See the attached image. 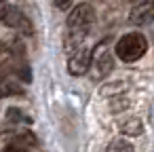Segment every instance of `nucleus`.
Here are the masks:
<instances>
[{
	"label": "nucleus",
	"mask_w": 154,
	"mask_h": 152,
	"mask_svg": "<svg viewBox=\"0 0 154 152\" xmlns=\"http://www.w3.org/2000/svg\"><path fill=\"white\" fill-rule=\"evenodd\" d=\"M70 5H72V0H55V7H57V9H61V11H63V9H68Z\"/></svg>",
	"instance_id": "obj_10"
},
{
	"label": "nucleus",
	"mask_w": 154,
	"mask_h": 152,
	"mask_svg": "<svg viewBox=\"0 0 154 152\" xmlns=\"http://www.w3.org/2000/svg\"><path fill=\"white\" fill-rule=\"evenodd\" d=\"M91 59H93L91 49L85 47V45H80L76 51H72V55H70V59H68V72H70L72 76L85 74V72L91 68Z\"/></svg>",
	"instance_id": "obj_4"
},
{
	"label": "nucleus",
	"mask_w": 154,
	"mask_h": 152,
	"mask_svg": "<svg viewBox=\"0 0 154 152\" xmlns=\"http://www.w3.org/2000/svg\"><path fill=\"white\" fill-rule=\"evenodd\" d=\"M93 68H95V74H93L95 78H103V76H108V74L112 72V68H114V59H112L110 51H106V49L97 51L95 61H93Z\"/></svg>",
	"instance_id": "obj_6"
},
{
	"label": "nucleus",
	"mask_w": 154,
	"mask_h": 152,
	"mask_svg": "<svg viewBox=\"0 0 154 152\" xmlns=\"http://www.w3.org/2000/svg\"><path fill=\"white\" fill-rule=\"evenodd\" d=\"M0 2H2V0H0Z\"/></svg>",
	"instance_id": "obj_11"
},
{
	"label": "nucleus",
	"mask_w": 154,
	"mask_h": 152,
	"mask_svg": "<svg viewBox=\"0 0 154 152\" xmlns=\"http://www.w3.org/2000/svg\"><path fill=\"white\" fill-rule=\"evenodd\" d=\"M129 21L135 26H148L154 21V0H139L131 9Z\"/></svg>",
	"instance_id": "obj_5"
},
{
	"label": "nucleus",
	"mask_w": 154,
	"mask_h": 152,
	"mask_svg": "<svg viewBox=\"0 0 154 152\" xmlns=\"http://www.w3.org/2000/svg\"><path fill=\"white\" fill-rule=\"evenodd\" d=\"M116 55L118 59L131 64V61H137L146 55L148 51V40L143 34H137V32H131V34H125L118 42H116Z\"/></svg>",
	"instance_id": "obj_2"
},
{
	"label": "nucleus",
	"mask_w": 154,
	"mask_h": 152,
	"mask_svg": "<svg viewBox=\"0 0 154 152\" xmlns=\"http://www.w3.org/2000/svg\"><path fill=\"white\" fill-rule=\"evenodd\" d=\"M106 152H135V148H133L131 141H127V139H122V137H116V139H112V141L108 144Z\"/></svg>",
	"instance_id": "obj_7"
},
{
	"label": "nucleus",
	"mask_w": 154,
	"mask_h": 152,
	"mask_svg": "<svg viewBox=\"0 0 154 152\" xmlns=\"http://www.w3.org/2000/svg\"><path fill=\"white\" fill-rule=\"evenodd\" d=\"M93 19H95V13H93V7L91 5H78L70 17H68V49L76 51L80 47V40L87 36L89 28L93 26Z\"/></svg>",
	"instance_id": "obj_1"
},
{
	"label": "nucleus",
	"mask_w": 154,
	"mask_h": 152,
	"mask_svg": "<svg viewBox=\"0 0 154 152\" xmlns=\"http://www.w3.org/2000/svg\"><path fill=\"white\" fill-rule=\"evenodd\" d=\"M0 21H2L7 28L17 30V32L23 34V36H32V23H30L28 17H26L19 9H15V7L0 9Z\"/></svg>",
	"instance_id": "obj_3"
},
{
	"label": "nucleus",
	"mask_w": 154,
	"mask_h": 152,
	"mask_svg": "<svg viewBox=\"0 0 154 152\" xmlns=\"http://www.w3.org/2000/svg\"><path fill=\"white\" fill-rule=\"evenodd\" d=\"M2 152H28V150L23 146H19V144H9V146H5Z\"/></svg>",
	"instance_id": "obj_9"
},
{
	"label": "nucleus",
	"mask_w": 154,
	"mask_h": 152,
	"mask_svg": "<svg viewBox=\"0 0 154 152\" xmlns=\"http://www.w3.org/2000/svg\"><path fill=\"white\" fill-rule=\"evenodd\" d=\"M120 129H122V133H127V135H139V133H141V123H139L137 118H131V120H127Z\"/></svg>",
	"instance_id": "obj_8"
}]
</instances>
